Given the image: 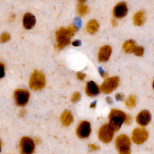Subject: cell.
<instances>
[{
	"mask_svg": "<svg viewBox=\"0 0 154 154\" xmlns=\"http://www.w3.org/2000/svg\"><path fill=\"white\" fill-rule=\"evenodd\" d=\"M78 28L70 25L67 28H60L55 32L56 46L58 49H61L69 44L73 35L76 32Z\"/></svg>",
	"mask_w": 154,
	"mask_h": 154,
	"instance_id": "obj_1",
	"label": "cell"
},
{
	"mask_svg": "<svg viewBox=\"0 0 154 154\" xmlns=\"http://www.w3.org/2000/svg\"><path fill=\"white\" fill-rule=\"evenodd\" d=\"M131 118L123 111L117 109L111 110L109 114V124L116 132L123 123H129Z\"/></svg>",
	"mask_w": 154,
	"mask_h": 154,
	"instance_id": "obj_2",
	"label": "cell"
},
{
	"mask_svg": "<svg viewBox=\"0 0 154 154\" xmlns=\"http://www.w3.org/2000/svg\"><path fill=\"white\" fill-rule=\"evenodd\" d=\"M116 147L120 154H130L131 140L125 134H121L116 139Z\"/></svg>",
	"mask_w": 154,
	"mask_h": 154,
	"instance_id": "obj_3",
	"label": "cell"
},
{
	"mask_svg": "<svg viewBox=\"0 0 154 154\" xmlns=\"http://www.w3.org/2000/svg\"><path fill=\"white\" fill-rule=\"evenodd\" d=\"M29 85V87L34 90L42 89L45 85V75L42 73L35 70L31 76Z\"/></svg>",
	"mask_w": 154,
	"mask_h": 154,
	"instance_id": "obj_4",
	"label": "cell"
},
{
	"mask_svg": "<svg viewBox=\"0 0 154 154\" xmlns=\"http://www.w3.org/2000/svg\"><path fill=\"white\" fill-rule=\"evenodd\" d=\"M115 132L114 129L109 123L105 124L99 128L98 137L103 143H108L112 140Z\"/></svg>",
	"mask_w": 154,
	"mask_h": 154,
	"instance_id": "obj_5",
	"label": "cell"
},
{
	"mask_svg": "<svg viewBox=\"0 0 154 154\" xmlns=\"http://www.w3.org/2000/svg\"><path fill=\"white\" fill-rule=\"evenodd\" d=\"M119 85V78L117 76H111L106 78L101 85L100 90L105 94L112 92Z\"/></svg>",
	"mask_w": 154,
	"mask_h": 154,
	"instance_id": "obj_6",
	"label": "cell"
},
{
	"mask_svg": "<svg viewBox=\"0 0 154 154\" xmlns=\"http://www.w3.org/2000/svg\"><path fill=\"white\" fill-rule=\"evenodd\" d=\"M21 154H32L35 150L34 141L28 137H23L19 143Z\"/></svg>",
	"mask_w": 154,
	"mask_h": 154,
	"instance_id": "obj_7",
	"label": "cell"
},
{
	"mask_svg": "<svg viewBox=\"0 0 154 154\" xmlns=\"http://www.w3.org/2000/svg\"><path fill=\"white\" fill-rule=\"evenodd\" d=\"M30 94L26 90L19 88L15 90L14 97L16 104L19 106H23L28 103Z\"/></svg>",
	"mask_w": 154,
	"mask_h": 154,
	"instance_id": "obj_8",
	"label": "cell"
},
{
	"mask_svg": "<svg viewBox=\"0 0 154 154\" xmlns=\"http://www.w3.org/2000/svg\"><path fill=\"white\" fill-rule=\"evenodd\" d=\"M148 138V132L143 128L134 129L132 134V140L137 144H141Z\"/></svg>",
	"mask_w": 154,
	"mask_h": 154,
	"instance_id": "obj_9",
	"label": "cell"
},
{
	"mask_svg": "<svg viewBox=\"0 0 154 154\" xmlns=\"http://www.w3.org/2000/svg\"><path fill=\"white\" fill-rule=\"evenodd\" d=\"M91 132V128L90 122L86 120L82 121L78 125L76 129V135L80 138H88Z\"/></svg>",
	"mask_w": 154,
	"mask_h": 154,
	"instance_id": "obj_10",
	"label": "cell"
},
{
	"mask_svg": "<svg viewBox=\"0 0 154 154\" xmlns=\"http://www.w3.org/2000/svg\"><path fill=\"white\" fill-rule=\"evenodd\" d=\"M128 11L127 5L124 2H118L112 10V14L116 19H122L125 17Z\"/></svg>",
	"mask_w": 154,
	"mask_h": 154,
	"instance_id": "obj_11",
	"label": "cell"
},
{
	"mask_svg": "<svg viewBox=\"0 0 154 154\" xmlns=\"http://www.w3.org/2000/svg\"><path fill=\"white\" fill-rule=\"evenodd\" d=\"M151 120V114L149 111L147 110H143L140 111L136 116V122L137 124L143 128L149 124Z\"/></svg>",
	"mask_w": 154,
	"mask_h": 154,
	"instance_id": "obj_12",
	"label": "cell"
},
{
	"mask_svg": "<svg viewBox=\"0 0 154 154\" xmlns=\"http://www.w3.org/2000/svg\"><path fill=\"white\" fill-rule=\"evenodd\" d=\"M112 53V49L109 45H104L102 46L97 54L98 60L100 62L105 63L109 60Z\"/></svg>",
	"mask_w": 154,
	"mask_h": 154,
	"instance_id": "obj_13",
	"label": "cell"
},
{
	"mask_svg": "<svg viewBox=\"0 0 154 154\" xmlns=\"http://www.w3.org/2000/svg\"><path fill=\"white\" fill-rule=\"evenodd\" d=\"M100 91V87L94 81H90L87 83L85 93L87 96L90 97H94L97 96Z\"/></svg>",
	"mask_w": 154,
	"mask_h": 154,
	"instance_id": "obj_14",
	"label": "cell"
},
{
	"mask_svg": "<svg viewBox=\"0 0 154 154\" xmlns=\"http://www.w3.org/2000/svg\"><path fill=\"white\" fill-rule=\"evenodd\" d=\"M35 23V17L31 13H27L23 17V25L25 29H31Z\"/></svg>",
	"mask_w": 154,
	"mask_h": 154,
	"instance_id": "obj_15",
	"label": "cell"
},
{
	"mask_svg": "<svg viewBox=\"0 0 154 154\" xmlns=\"http://www.w3.org/2000/svg\"><path fill=\"white\" fill-rule=\"evenodd\" d=\"M145 21L144 12L142 10L137 12L133 16L134 24L137 26H141Z\"/></svg>",
	"mask_w": 154,
	"mask_h": 154,
	"instance_id": "obj_16",
	"label": "cell"
},
{
	"mask_svg": "<svg viewBox=\"0 0 154 154\" xmlns=\"http://www.w3.org/2000/svg\"><path fill=\"white\" fill-rule=\"evenodd\" d=\"M135 42L132 40H129L126 41L123 45V50L126 54L134 53L135 49L137 47Z\"/></svg>",
	"mask_w": 154,
	"mask_h": 154,
	"instance_id": "obj_17",
	"label": "cell"
},
{
	"mask_svg": "<svg viewBox=\"0 0 154 154\" xmlns=\"http://www.w3.org/2000/svg\"><path fill=\"white\" fill-rule=\"evenodd\" d=\"M62 124L64 126H69L73 121V116L69 111H64L60 117Z\"/></svg>",
	"mask_w": 154,
	"mask_h": 154,
	"instance_id": "obj_18",
	"label": "cell"
},
{
	"mask_svg": "<svg viewBox=\"0 0 154 154\" xmlns=\"http://www.w3.org/2000/svg\"><path fill=\"white\" fill-rule=\"evenodd\" d=\"M99 29V23L96 20H91L88 21L86 25V30L87 31L91 34H94L97 32Z\"/></svg>",
	"mask_w": 154,
	"mask_h": 154,
	"instance_id": "obj_19",
	"label": "cell"
},
{
	"mask_svg": "<svg viewBox=\"0 0 154 154\" xmlns=\"http://www.w3.org/2000/svg\"><path fill=\"white\" fill-rule=\"evenodd\" d=\"M125 104L128 108H132L136 104V97L134 95H130L125 100Z\"/></svg>",
	"mask_w": 154,
	"mask_h": 154,
	"instance_id": "obj_20",
	"label": "cell"
},
{
	"mask_svg": "<svg viewBox=\"0 0 154 154\" xmlns=\"http://www.w3.org/2000/svg\"><path fill=\"white\" fill-rule=\"evenodd\" d=\"M88 9L87 6H86L82 4H78L76 7V12L78 13V14L81 16L85 15L88 12Z\"/></svg>",
	"mask_w": 154,
	"mask_h": 154,
	"instance_id": "obj_21",
	"label": "cell"
},
{
	"mask_svg": "<svg viewBox=\"0 0 154 154\" xmlns=\"http://www.w3.org/2000/svg\"><path fill=\"white\" fill-rule=\"evenodd\" d=\"M144 49L142 46H137V47L135 49L133 54L136 56L141 57L144 54Z\"/></svg>",
	"mask_w": 154,
	"mask_h": 154,
	"instance_id": "obj_22",
	"label": "cell"
},
{
	"mask_svg": "<svg viewBox=\"0 0 154 154\" xmlns=\"http://www.w3.org/2000/svg\"><path fill=\"white\" fill-rule=\"evenodd\" d=\"M10 38V35L7 32H4L2 33L0 36V41L2 43H5L9 40Z\"/></svg>",
	"mask_w": 154,
	"mask_h": 154,
	"instance_id": "obj_23",
	"label": "cell"
},
{
	"mask_svg": "<svg viewBox=\"0 0 154 154\" xmlns=\"http://www.w3.org/2000/svg\"><path fill=\"white\" fill-rule=\"evenodd\" d=\"M81 98V94L79 92H75L71 97V101L72 102H78Z\"/></svg>",
	"mask_w": 154,
	"mask_h": 154,
	"instance_id": "obj_24",
	"label": "cell"
},
{
	"mask_svg": "<svg viewBox=\"0 0 154 154\" xmlns=\"http://www.w3.org/2000/svg\"><path fill=\"white\" fill-rule=\"evenodd\" d=\"M5 74V66L4 64L0 62V79L2 78Z\"/></svg>",
	"mask_w": 154,
	"mask_h": 154,
	"instance_id": "obj_25",
	"label": "cell"
},
{
	"mask_svg": "<svg viewBox=\"0 0 154 154\" xmlns=\"http://www.w3.org/2000/svg\"><path fill=\"white\" fill-rule=\"evenodd\" d=\"M115 98L118 101H122L125 99V96L122 93H117L115 95Z\"/></svg>",
	"mask_w": 154,
	"mask_h": 154,
	"instance_id": "obj_26",
	"label": "cell"
},
{
	"mask_svg": "<svg viewBox=\"0 0 154 154\" xmlns=\"http://www.w3.org/2000/svg\"><path fill=\"white\" fill-rule=\"evenodd\" d=\"M77 78L79 80H83L85 78V75L82 72H78L76 73Z\"/></svg>",
	"mask_w": 154,
	"mask_h": 154,
	"instance_id": "obj_27",
	"label": "cell"
},
{
	"mask_svg": "<svg viewBox=\"0 0 154 154\" xmlns=\"http://www.w3.org/2000/svg\"><path fill=\"white\" fill-rule=\"evenodd\" d=\"M99 72H100V76L103 78H105V77H107L108 76V74L107 73H106L104 70H103L102 69H100L99 70Z\"/></svg>",
	"mask_w": 154,
	"mask_h": 154,
	"instance_id": "obj_28",
	"label": "cell"
},
{
	"mask_svg": "<svg viewBox=\"0 0 154 154\" xmlns=\"http://www.w3.org/2000/svg\"><path fill=\"white\" fill-rule=\"evenodd\" d=\"M80 44H81V42L79 40H75L72 42V45L74 46H78L80 45Z\"/></svg>",
	"mask_w": 154,
	"mask_h": 154,
	"instance_id": "obj_29",
	"label": "cell"
},
{
	"mask_svg": "<svg viewBox=\"0 0 154 154\" xmlns=\"http://www.w3.org/2000/svg\"><path fill=\"white\" fill-rule=\"evenodd\" d=\"M89 147H90V149H91V150H96V149L98 148V147H97V146L94 145V144H90V145H89Z\"/></svg>",
	"mask_w": 154,
	"mask_h": 154,
	"instance_id": "obj_30",
	"label": "cell"
},
{
	"mask_svg": "<svg viewBox=\"0 0 154 154\" xmlns=\"http://www.w3.org/2000/svg\"><path fill=\"white\" fill-rule=\"evenodd\" d=\"M111 25L113 26H116L117 25V22L116 19H112L111 20Z\"/></svg>",
	"mask_w": 154,
	"mask_h": 154,
	"instance_id": "obj_31",
	"label": "cell"
},
{
	"mask_svg": "<svg viewBox=\"0 0 154 154\" xmlns=\"http://www.w3.org/2000/svg\"><path fill=\"white\" fill-rule=\"evenodd\" d=\"M106 102H107L108 103H112V99H111V97H106Z\"/></svg>",
	"mask_w": 154,
	"mask_h": 154,
	"instance_id": "obj_32",
	"label": "cell"
},
{
	"mask_svg": "<svg viewBox=\"0 0 154 154\" xmlns=\"http://www.w3.org/2000/svg\"><path fill=\"white\" fill-rule=\"evenodd\" d=\"M95 106H96V102H93V103L91 104L90 107H91V108H94V107H95Z\"/></svg>",
	"mask_w": 154,
	"mask_h": 154,
	"instance_id": "obj_33",
	"label": "cell"
},
{
	"mask_svg": "<svg viewBox=\"0 0 154 154\" xmlns=\"http://www.w3.org/2000/svg\"><path fill=\"white\" fill-rule=\"evenodd\" d=\"M85 1H86V0H79V1L81 3H83V2H84Z\"/></svg>",
	"mask_w": 154,
	"mask_h": 154,
	"instance_id": "obj_34",
	"label": "cell"
},
{
	"mask_svg": "<svg viewBox=\"0 0 154 154\" xmlns=\"http://www.w3.org/2000/svg\"><path fill=\"white\" fill-rule=\"evenodd\" d=\"M152 87H153V90H154V79H153V82H152Z\"/></svg>",
	"mask_w": 154,
	"mask_h": 154,
	"instance_id": "obj_35",
	"label": "cell"
},
{
	"mask_svg": "<svg viewBox=\"0 0 154 154\" xmlns=\"http://www.w3.org/2000/svg\"><path fill=\"white\" fill-rule=\"evenodd\" d=\"M1 146H2V144H1V141H0V152H1Z\"/></svg>",
	"mask_w": 154,
	"mask_h": 154,
	"instance_id": "obj_36",
	"label": "cell"
}]
</instances>
